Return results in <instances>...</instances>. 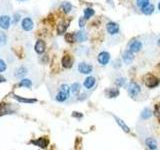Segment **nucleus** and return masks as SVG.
<instances>
[{"instance_id": "1", "label": "nucleus", "mask_w": 160, "mask_h": 150, "mask_svg": "<svg viewBox=\"0 0 160 150\" xmlns=\"http://www.w3.org/2000/svg\"><path fill=\"white\" fill-rule=\"evenodd\" d=\"M143 80H144L145 85H146L148 88H155L159 84L158 78L156 76H154L153 74H150V73L145 75Z\"/></svg>"}, {"instance_id": "2", "label": "nucleus", "mask_w": 160, "mask_h": 150, "mask_svg": "<svg viewBox=\"0 0 160 150\" xmlns=\"http://www.w3.org/2000/svg\"><path fill=\"white\" fill-rule=\"evenodd\" d=\"M21 28L24 30V31H31V30L34 28V22L33 20L30 17H25L22 19L21 21Z\"/></svg>"}, {"instance_id": "3", "label": "nucleus", "mask_w": 160, "mask_h": 150, "mask_svg": "<svg viewBox=\"0 0 160 150\" xmlns=\"http://www.w3.org/2000/svg\"><path fill=\"white\" fill-rule=\"evenodd\" d=\"M110 53L107 52V51H102V52H100L98 54V56H97V61L99 64H101L103 65V66H105V65H107L110 61Z\"/></svg>"}, {"instance_id": "4", "label": "nucleus", "mask_w": 160, "mask_h": 150, "mask_svg": "<svg viewBox=\"0 0 160 150\" xmlns=\"http://www.w3.org/2000/svg\"><path fill=\"white\" fill-rule=\"evenodd\" d=\"M140 91H141V89H140V86L136 82H130L129 86H128V93L130 96L136 97L140 93Z\"/></svg>"}, {"instance_id": "5", "label": "nucleus", "mask_w": 160, "mask_h": 150, "mask_svg": "<svg viewBox=\"0 0 160 150\" xmlns=\"http://www.w3.org/2000/svg\"><path fill=\"white\" fill-rule=\"evenodd\" d=\"M92 70H93V68L91 65L86 62H80L78 64V71L81 74H84V75L90 74L92 72Z\"/></svg>"}, {"instance_id": "6", "label": "nucleus", "mask_w": 160, "mask_h": 150, "mask_svg": "<svg viewBox=\"0 0 160 150\" xmlns=\"http://www.w3.org/2000/svg\"><path fill=\"white\" fill-rule=\"evenodd\" d=\"M11 17L8 15H1L0 16V27L4 30H7L11 24Z\"/></svg>"}, {"instance_id": "7", "label": "nucleus", "mask_w": 160, "mask_h": 150, "mask_svg": "<svg viewBox=\"0 0 160 150\" xmlns=\"http://www.w3.org/2000/svg\"><path fill=\"white\" fill-rule=\"evenodd\" d=\"M106 30L110 35H115L119 32V25L115 22H108L106 24Z\"/></svg>"}, {"instance_id": "8", "label": "nucleus", "mask_w": 160, "mask_h": 150, "mask_svg": "<svg viewBox=\"0 0 160 150\" xmlns=\"http://www.w3.org/2000/svg\"><path fill=\"white\" fill-rule=\"evenodd\" d=\"M45 49H46V44H45L43 40H41V39L37 40L36 43H35V46H34L35 52L37 54H42V53H44Z\"/></svg>"}, {"instance_id": "9", "label": "nucleus", "mask_w": 160, "mask_h": 150, "mask_svg": "<svg viewBox=\"0 0 160 150\" xmlns=\"http://www.w3.org/2000/svg\"><path fill=\"white\" fill-rule=\"evenodd\" d=\"M142 48V42L139 40H133V41L129 44V50L132 51L133 53L139 52Z\"/></svg>"}, {"instance_id": "10", "label": "nucleus", "mask_w": 160, "mask_h": 150, "mask_svg": "<svg viewBox=\"0 0 160 150\" xmlns=\"http://www.w3.org/2000/svg\"><path fill=\"white\" fill-rule=\"evenodd\" d=\"M32 144L36 145L39 148H46L49 144V140L46 137H41V138H38L37 140H32Z\"/></svg>"}, {"instance_id": "11", "label": "nucleus", "mask_w": 160, "mask_h": 150, "mask_svg": "<svg viewBox=\"0 0 160 150\" xmlns=\"http://www.w3.org/2000/svg\"><path fill=\"white\" fill-rule=\"evenodd\" d=\"M122 59L124 63L126 64H130L134 59V54L132 51H130V50H126V51H124L123 54H122Z\"/></svg>"}, {"instance_id": "12", "label": "nucleus", "mask_w": 160, "mask_h": 150, "mask_svg": "<svg viewBox=\"0 0 160 150\" xmlns=\"http://www.w3.org/2000/svg\"><path fill=\"white\" fill-rule=\"evenodd\" d=\"M61 63L64 68H71L73 65V59L70 55H64Z\"/></svg>"}, {"instance_id": "13", "label": "nucleus", "mask_w": 160, "mask_h": 150, "mask_svg": "<svg viewBox=\"0 0 160 150\" xmlns=\"http://www.w3.org/2000/svg\"><path fill=\"white\" fill-rule=\"evenodd\" d=\"M27 68L25 66H20L18 68H16V70H15L14 72V77L15 78H23L25 75L27 74Z\"/></svg>"}, {"instance_id": "14", "label": "nucleus", "mask_w": 160, "mask_h": 150, "mask_svg": "<svg viewBox=\"0 0 160 150\" xmlns=\"http://www.w3.org/2000/svg\"><path fill=\"white\" fill-rule=\"evenodd\" d=\"M95 83H96V80L93 76H88L85 78L84 82H83V86L86 88V89H91L94 87Z\"/></svg>"}, {"instance_id": "15", "label": "nucleus", "mask_w": 160, "mask_h": 150, "mask_svg": "<svg viewBox=\"0 0 160 150\" xmlns=\"http://www.w3.org/2000/svg\"><path fill=\"white\" fill-rule=\"evenodd\" d=\"M69 23L70 21H61L57 26V33L58 35H61V34H64L65 32H66V30L69 26Z\"/></svg>"}, {"instance_id": "16", "label": "nucleus", "mask_w": 160, "mask_h": 150, "mask_svg": "<svg viewBox=\"0 0 160 150\" xmlns=\"http://www.w3.org/2000/svg\"><path fill=\"white\" fill-rule=\"evenodd\" d=\"M75 38H76V41L82 43V42L86 41L88 36H87V33L85 32L84 30H80V31H78L76 34H75Z\"/></svg>"}, {"instance_id": "17", "label": "nucleus", "mask_w": 160, "mask_h": 150, "mask_svg": "<svg viewBox=\"0 0 160 150\" xmlns=\"http://www.w3.org/2000/svg\"><path fill=\"white\" fill-rule=\"evenodd\" d=\"M145 145L151 150H155L157 149V141L152 137H148L145 140Z\"/></svg>"}, {"instance_id": "18", "label": "nucleus", "mask_w": 160, "mask_h": 150, "mask_svg": "<svg viewBox=\"0 0 160 150\" xmlns=\"http://www.w3.org/2000/svg\"><path fill=\"white\" fill-rule=\"evenodd\" d=\"M68 98H69V94L60 91V90L56 94V96H55V100H56L57 102H64V101H66Z\"/></svg>"}, {"instance_id": "19", "label": "nucleus", "mask_w": 160, "mask_h": 150, "mask_svg": "<svg viewBox=\"0 0 160 150\" xmlns=\"http://www.w3.org/2000/svg\"><path fill=\"white\" fill-rule=\"evenodd\" d=\"M114 119H115V121H116V123L119 125L120 127H121V129L123 130L124 132H126V133H129L130 132V128L127 126L126 124H125V122L123 121L122 119H120V118H118L116 116H114Z\"/></svg>"}, {"instance_id": "20", "label": "nucleus", "mask_w": 160, "mask_h": 150, "mask_svg": "<svg viewBox=\"0 0 160 150\" xmlns=\"http://www.w3.org/2000/svg\"><path fill=\"white\" fill-rule=\"evenodd\" d=\"M13 97L17 100V101L19 102H21V103H34V102H36L37 100L36 99H34V98H24V97H21V96H18V95H13Z\"/></svg>"}, {"instance_id": "21", "label": "nucleus", "mask_w": 160, "mask_h": 150, "mask_svg": "<svg viewBox=\"0 0 160 150\" xmlns=\"http://www.w3.org/2000/svg\"><path fill=\"white\" fill-rule=\"evenodd\" d=\"M18 86H20V87H25V88L30 89V88L32 87V81L30 79H28V78H23L21 81L19 82Z\"/></svg>"}, {"instance_id": "22", "label": "nucleus", "mask_w": 160, "mask_h": 150, "mask_svg": "<svg viewBox=\"0 0 160 150\" xmlns=\"http://www.w3.org/2000/svg\"><path fill=\"white\" fill-rule=\"evenodd\" d=\"M105 95L108 98H115L119 95V90L118 89H107L105 91Z\"/></svg>"}, {"instance_id": "23", "label": "nucleus", "mask_w": 160, "mask_h": 150, "mask_svg": "<svg viewBox=\"0 0 160 150\" xmlns=\"http://www.w3.org/2000/svg\"><path fill=\"white\" fill-rule=\"evenodd\" d=\"M83 13H84V18L85 19H90L91 18L93 15L95 14V11H94V9L93 8H90V7H88V8H85L84 9V11H83Z\"/></svg>"}, {"instance_id": "24", "label": "nucleus", "mask_w": 160, "mask_h": 150, "mask_svg": "<svg viewBox=\"0 0 160 150\" xmlns=\"http://www.w3.org/2000/svg\"><path fill=\"white\" fill-rule=\"evenodd\" d=\"M80 89H81V85L76 82V83H73L71 85V87H70V91H71V93L73 95H78L80 92Z\"/></svg>"}, {"instance_id": "25", "label": "nucleus", "mask_w": 160, "mask_h": 150, "mask_svg": "<svg viewBox=\"0 0 160 150\" xmlns=\"http://www.w3.org/2000/svg\"><path fill=\"white\" fill-rule=\"evenodd\" d=\"M141 11L145 14V15H151L154 12V6L152 4H148L147 6H145L143 9H141Z\"/></svg>"}, {"instance_id": "26", "label": "nucleus", "mask_w": 160, "mask_h": 150, "mask_svg": "<svg viewBox=\"0 0 160 150\" xmlns=\"http://www.w3.org/2000/svg\"><path fill=\"white\" fill-rule=\"evenodd\" d=\"M61 9L64 13H69L72 10V4L70 2H63L61 4Z\"/></svg>"}, {"instance_id": "27", "label": "nucleus", "mask_w": 160, "mask_h": 150, "mask_svg": "<svg viewBox=\"0 0 160 150\" xmlns=\"http://www.w3.org/2000/svg\"><path fill=\"white\" fill-rule=\"evenodd\" d=\"M149 2H150V0H136V5H137V7L141 10L145 6H147Z\"/></svg>"}, {"instance_id": "28", "label": "nucleus", "mask_w": 160, "mask_h": 150, "mask_svg": "<svg viewBox=\"0 0 160 150\" xmlns=\"http://www.w3.org/2000/svg\"><path fill=\"white\" fill-rule=\"evenodd\" d=\"M65 40L68 43H74L76 41V38H75V34L73 33H66L65 34Z\"/></svg>"}, {"instance_id": "29", "label": "nucleus", "mask_w": 160, "mask_h": 150, "mask_svg": "<svg viewBox=\"0 0 160 150\" xmlns=\"http://www.w3.org/2000/svg\"><path fill=\"white\" fill-rule=\"evenodd\" d=\"M150 116H151V110L149 108H144L141 112V118L142 119H148Z\"/></svg>"}, {"instance_id": "30", "label": "nucleus", "mask_w": 160, "mask_h": 150, "mask_svg": "<svg viewBox=\"0 0 160 150\" xmlns=\"http://www.w3.org/2000/svg\"><path fill=\"white\" fill-rule=\"evenodd\" d=\"M7 43V35L4 32H0V46H4Z\"/></svg>"}, {"instance_id": "31", "label": "nucleus", "mask_w": 160, "mask_h": 150, "mask_svg": "<svg viewBox=\"0 0 160 150\" xmlns=\"http://www.w3.org/2000/svg\"><path fill=\"white\" fill-rule=\"evenodd\" d=\"M115 84H116L117 86H119V87L124 86V85H125V78H123V77L117 78L116 80H115Z\"/></svg>"}, {"instance_id": "32", "label": "nucleus", "mask_w": 160, "mask_h": 150, "mask_svg": "<svg viewBox=\"0 0 160 150\" xmlns=\"http://www.w3.org/2000/svg\"><path fill=\"white\" fill-rule=\"evenodd\" d=\"M6 68H7V65H6V63H5V61L3 59H0V72H4L5 70H6Z\"/></svg>"}, {"instance_id": "33", "label": "nucleus", "mask_w": 160, "mask_h": 150, "mask_svg": "<svg viewBox=\"0 0 160 150\" xmlns=\"http://www.w3.org/2000/svg\"><path fill=\"white\" fill-rule=\"evenodd\" d=\"M155 116L160 119V104L155 105V111H154Z\"/></svg>"}, {"instance_id": "34", "label": "nucleus", "mask_w": 160, "mask_h": 150, "mask_svg": "<svg viewBox=\"0 0 160 150\" xmlns=\"http://www.w3.org/2000/svg\"><path fill=\"white\" fill-rule=\"evenodd\" d=\"M85 23H86V19H85L84 17H80L79 18V27L83 28L85 26Z\"/></svg>"}, {"instance_id": "35", "label": "nucleus", "mask_w": 160, "mask_h": 150, "mask_svg": "<svg viewBox=\"0 0 160 150\" xmlns=\"http://www.w3.org/2000/svg\"><path fill=\"white\" fill-rule=\"evenodd\" d=\"M13 24H16L19 20H20V14L16 13V14H14V17H13Z\"/></svg>"}, {"instance_id": "36", "label": "nucleus", "mask_w": 160, "mask_h": 150, "mask_svg": "<svg viewBox=\"0 0 160 150\" xmlns=\"http://www.w3.org/2000/svg\"><path fill=\"white\" fill-rule=\"evenodd\" d=\"M72 116L73 117H77V118H82L83 117V114L82 113H80V112H73L72 113Z\"/></svg>"}, {"instance_id": "37", "label": "nucleus", "mask_w": 160, "mask_h": 150, "mask_svg": "<svg viewBox=\"0 0 160 150\" xmlns=\"http://www.w3.org/2000/svg\"><path fill=\"white\" fill-rule=\"evenodd\" d=\"M5 81V79L2 77V76H0V83H1V82H4Z\"/></svg>"}, {"instance_id": "38", "label": "nucleus", "mask_w": 160, "mask_h": 150, "mask_svg": "<svg viewBox=\"0 0 160 150\" xmlns=\"http://www.w3.org/2000/svg\"><path fill=\"white\" fill-rule=\"evenodd\" d=\"M157 43H158V45H159V47H160V38H159V40H158V42H157Z\"/></svg>"}, {"instance_id": "39", "label": "nucleus", "mask_w": 160, "mask_h": 150, "mask_svg": "<svg viewBox=\"0 0 160 150\" xmlns=\"http://www.w3.org/2000/svg\"><path fill=\"white\" fill-rule=\"evenodd\" d=\"M158 9H159V10H160V2H159V3H158Z\"/></svg>"}, {"instance_id": "40", "label": "nucleus", "mask_w": 160, "mask_h": 150, "mask_svg": "<svg viewBox=\"0 0 160 150\" xmlns=\"http://www.w3.org/2000/svg\"><path fill=\"white\" fill-rule=\"evenodd\" d=\"M18 1H21V2H23V1H25V0H18Z\"/></svg>"}, {"instance_id": "41", "label": "nucleus", "mask_w": 160, "mask_h": 150, "mask_svg": "<svg viewBox=\"0 0 160 150\" xmlns=\"http://www.w3.org/2000/svg\"><path fill=\"white\" fill-rule=\"evenodd\" d=\"M159 66H160V64H159Z\"/></svg>"}]
</instances>
